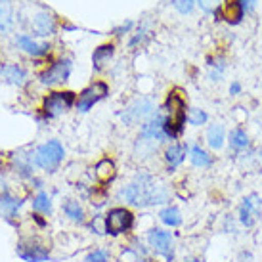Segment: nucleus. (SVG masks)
Instances as JSON below:
<instances>
[{"mask_svg": "<svg viewBox=\"0 0 262 262\" xmlns=\"http://www.w3.org/2000/svg\"><path fill=\"white\" fill-rule=\"evenodd\" d=\"M186 262H201L199 258H189V260H186Z\"/></svg>", "mask_w": 262, "mask_h": 262, "instance_id": "36", "label": "nucleus"}, {"mask_svg": "<svg viewBox=\"0 0 262 262\" xmlns=\"http://www.w3.org/2000/svg\"><path fill=\"white\" fill-rule=\"evenodd\" d=\"M222 17H226V21L235 25V23L241 21V17H243V10H241V0H224V4L216 10ZM214 12V14H216Z\"/></svg>", "mask_w": 262, "mask_h": 262, "instance_id": "18", "label": "nucleus"}, {"mask_svg": "<svg viewBox=\"0 0 262 262\" xmlns=\"http://www.w3.org/2000/svg\"><path fill=\"white\" fill-rule=\"evenodd\" d=\"M107 94H110V86L103 80H96L92 84H88L79 94V98H77V110L80 113H86L90 107H94L96 103L103 100Z\"/></svg>", "mask_w": 262, "mask_h": 262, "instance_id": "7", "label": "nucleus"}, {"mask_svg": "<svg viewBox=\"0 0 262 262\" xmlns=\"http://www.w3.org/2000/svg\"><path fill=\"white\" fill-rule=\"evenodd\" d=\"M132 27H134V23H132V21H126L124 25H121V27L113 29V33H115V35H124V33H128V31H130Z\"/></svg>", "mask_w": 262, "mask_h": 262, "instance_id": "34", "label": "nucleus"}, {"mask_svg": "<svg viewBox=\"0 0 262 262\" xmlns=\"http://www.w3.org/2000/svg\"><path fill=\"white\" fill-rule=\"evenodd\" d=\"M121 197L136 207L163 205L168 201V189L159 184L151 174H138L136 180L121 189Z\"/></svg>", "mask_w": 262, "mask_h": 262, "instance_id": "1", "label": "nucleus"}, {"mask_svg": "<svg viewBox=\"0 0 262 262\" xmlns=\"http://www.w3.org/2000/svg\"><path fill=\"white\" fill-rule=\"evenodd\" d=\"M17 255L27 262H44L50 258V249L37 239H27L17 243Z\"/></svg>", "mask_w": 262, "mask_h": 262, "instance_id": "11", "label": "nucleus"}, {"mask_svg": "<svg viewBox=\"0 0 262 262\" xmlns=\"http://www.w3.org/2000/svg\"><path fill=\"white\" fill-rule=\"evenodd\" d=\"M147 241H149V247H151L157 255L165 256L167 262H170L174 258V237H172L170 232L153 228L151 232H149V235H147Z\"/></svg>", "mask_w": 262, "mask_h": 262, "instance_id": "8", "label": "nucleus"}, {"mask_svg": "<svg viewBox=\"0 0 262 262\" xmlns=\"http://www.w3.org/2000/svg\"><path fill=\"white\" fill-rule=\"evenodd\" d=\"M75 100V92L71 90H61V92H52L44 98L42 102V113L44 117L48 119H54V117H59L67 113V111L73 107Z\"/></svg>", "mask_w": 262, "mask_h": 262, "instance_id": "4", "label": "nucleus"}, {"mask_svg": "<svg viewBox=\"0 0 262 262\" xmlns=\"http://www.w3.org/2000/svg\"><path fill=\"white\" fill-rule=\"evenodd\" d=\"M15 44L21 48L23 52H27L29 56H35V58H40V56H46L50 52V44L46 42H37L31 35H17L15 37Z\"/></svg>", "mask_w": 262, "mask_h": 262, "instance_id": "14", "label": "nucleus"}, {"mask_svg": "<svg viewBox=\"0 0 262 262\" xmlns=\"http://www.w3.org/2000/svg\"><path fill=\"white\" fill-rule=\"evenodd\" d=\"M153 111H155V103L149 98H136L134 102H130L124 107L121 119L124 124L132 126V124L146 123L149 117H153Z\"/></svg>", "mask_w": 262, "mask_h": 262, "instance_id": "5", "label": "nucleus"}, {"mask_svg": "<svg viewBox=\"0 0 262 262\" xmlns=\"http://www.w3.org/2000/svg\"><path fill=\"white\" fill-rule=\"evenodd\" d=\"M140 138L151 140V142H167V134H165V115L155 113L153 117H149L146 123L142 124L140 128Z\"/></svg>", "mask_w": 262, "mask_h": 262, "instance_id": "12", "label": "nucleus"}, {"mask_svg": "<svg viewBox=\"0 0 262 262\" xmlns=\"http://www.w3.org/2000/svg\"><path fill=\"white\" fill-rule=\"evenodd\" d=\"M193 4H195V0H172V6H174L182 15L189 14V12L193 10Z\"/></svg>", "mask_w": 262, "mask_h": 262, "instance_id": "30", "label": "nucleus"}, {"mask_svg": "<svg viewBox=\"0 0 262 262\" xmlns=\"http://www.w3.org/2000/svg\"><path fill=\"white\" fill-rule=\"evenodd\" d=\"M188 103L182 92L176 88L172 92H168L167 102H165V134L168 140H176L184 132L186 121H188Z\"/></svg>", "mask_w": 262, "mask_h": 262, "instance_id": "2", "label": "nucleus"}, {"mask_svg": "<svg viewBox=\"0 0 262 262\" xmlns=\"http://www.w3.org/2000/svg\"><path fill=\"white\" fill-rule=\"evenodd\" d=\"M0 79L8 84L23 86L25 80H27V73L17 63H4V66H0Z\"/></svg>", "mask_w": 262, "mask_h": 262, "instance_id": "15", "label": "nucleus"}, {"mask_svg": "<svg viewBox=\"0 0 262 262\" xmlns=\"http://www.w3.org/2000/svg\"><path fill=\"white\" fill-rule=\"evenodd\" d=\"M260 84H262V80H260Z\"/></svg>", "mask_w": 262, "mask_h": 262, "instance_id": "37", "label": "nucleus"}, {"mask_svg": "<svg viewBox=\"0 0 262 262\" xmlns=\"http://www.w3.org/2000/svg\"><path fill=\"white\" fill-rule=\"evenodd\" d=\"M63 212H66V216H69L73 222H82V220H84V209L80 207L79 201H66V203H63Z\"/></svg>", "mask_w": 262, "mask_h": 262, "instance_id": "26", "label": "nucleus"}, {"mask_svg": "<svg viewBox=\"0 0 262 262\" xmlns=\"http://www.w3.org/2000/svg\"><path fill=\"white\" fill-rule=\"evenodd\" d=\"M207 121H209V115H207L203 110L191 107V110L188 111V123L191 124V126H201V124H205Z\"/></svg>", "mask_w": 262, "mask_h": 262, "instance_id": "28", "label": "nucleus"}, {"mask_svg": "<svg viewBox=\"0 0 262 262\" xmlns=\"http://www.w3.org/2000/svg\"><path fill=\"white\" fill-rule=\"evenodd\" d=\"M12 23H14L12 0H0V33H8Z\"/></svg>", "mask_w": 262, "mask_h": 262, "instance_id": "21", "label": "nucleus"}, {"mask_svg": "<svg viewBox=\"0 0 262 262\" xmlns=\"http://www.w3.org/2000/svg\"><path fill=\"white\" fill-rule=\"evenodd\" d=\"M189 161L197 168H209L212 165V155L209 151H205L201 146H191V149H189Z\"/></svg>", "mask_w": 262, "mask_h": 262, "instance_id": "20", "label": "nucleus"}, {"mask_svg": "<svg viewBox=\"0 0 262 262\" xmlns=\"http://www.w3.org/2000/svg\"><path fill=\"white\" fill-rule=\"evenodd\" d=\"M262 212V201L260 197L253 193V195L245 197L239 205V222L245 228H253L256 224V220L260 219Z\"/></svg>", "mask_w": 262, "mask_h": 262, "instance_id": "10", "label": "nucleus"}, {"mask_svg": "<svg viewBox=\"0 0 262 262\" xmlns=\"http://www.w3.org/2000/svg\"><path fill=\"white\" fill-rule=\"evenodd\" d=\"M159 219H161V222L165 226H168V228H178V226L184 222V216L178 207H165V209L159 212Z\"/></svg>", "mask_w": 262, "mask_h": 262, "instance_id": "22", "label": "nucleus"}, {"mask_svg": "<svg viewBox=\"0 0 262 262\" xmlns=\"http://www.w3.org/2000/svg\"><path fill=\"white\" fill-rule=\"evenodd\" d=\"M56 17L50 14V12H38V14L33 15L31 19V33L35 37H48V35H54L56 33Z\"/></svg>", "mask_w": 262, "mask_h": 262, "instance_id": "13", "label": "nucleus"}, {"mask_svg": "<svg viewBox=\"0 0 262 262\" xmlns=\"http://www.w3.org/2000/svg\"><path fill=\"white\" fill-rule=\"evenodd\" d=\"M195 2L199 4V8H201L203 12H207V14L216 12V10L222 6V2H220V0H195Z\"/></svg>", "mask_w": 262, "mask_h": 262, "instance_id": "32", "label": "nucleus"}, {"mask_svg": "<svg viewBox=\"0 0 262 262\" xmlns=\"http://www.w3.org/2000/svg\"><path fill=\"white\" fill-rule=\"evenodd\" d=\"M33 209H35L37 212H42V214H50L52 212L50 195H48V193H44V191H40V193L33 199Z\"/></svg>", "mask_w": 262, "mask_h": 262, "instance_id": "27", "label": "nucleus"}, {"mask_svg": "<svg viewBox=\"0 0 262 262\" xmlns=\"http://www.w3.org/2000/svg\"><path fill=\"white\" fill-rule=\"evenodd\" d=\"M103 224H105V232L111 233V235H121V233H126L134 224V214H132L126 207H115L111 209L105 219H103Z\"/></svg>", "mask_w": 262, "mask_h": 262, "instance_id": "6", "label": "nucleus"}, {"mask_svg": "<svg viewBox=\"0 0 262 262\" xmlns=\"http://www.w3.org/2000/svg\"><path fill=\"white\" fill-rule=\"evenodd\" d=\"M255 8H256V0H241V10H243V14H253Z\"/></svg>", "mask_w": 262, "mask_h": 262, "instance_id": "33", "label": "nucleus"}, {"mask_svg": "<svg viewBox=\"0 0 262 262\" xmlns=\"http://www.w3.org/2000/svg\"><path fill=\"white\" fill-rule=\"evenodd\" d=\"M117 174L115 163L111 159H102L98 165H96V176L100 182H111Z\"/></svg>", "mask_w": 262, "mask_h": 262, "instance_id": "23", "label": "nucleus"}, {"mask_svg": "<svg viewBox=\"0 0 262 262\" xmlns=\"http://www.w3.org/2000/svg\"><path fill=\"white\" fill-rule=\"evenodd\" d=\"M113 54H115V44L113 42L100 44L94 50V54H92V67H94V71H102L103 67L111 61Z\"/></svg>", "mask_w": 262, "mask_h": 262, "instance_id": "17", "label": "nucleus"}, {"mask_svg": "<svg viewBox=\"0 0 262 262\" xmlns=\"http://www.w3.org/2000/svg\"><path fill=\"white\" fill-rule=\"evenodd\" d=\"M19 207H21V201H19V199H14V197H10L8 193L0 195V212L6 214L8 219H12Z\"/></svg>", "mask_w": 262, "mask_h": 262, "instance_id": "25", "label": "nucleus"}, {"mask_svg": "<svg viewBox=\"0 0 262 262\" xmlns=\"http://www.w3.org/2000/svg\"><path fill=\"white\" fill-rule=\"evenodd\" d=\"M188 155V144H170L165 149V161H167L168 170H176L182 165Z\"/></svg>", "mask_w": 262, "mask_h": 262, "instance_id": "16", "label": "nucleus"}, {"mask_svg": "<svg viewBox=\"0 0 262 262\" xmlns=\"http://www.w3.org/2000/svg\"><path fill=\"white\" fill-rule=\"evenodd\" d=\"M230 94H232V96L241 94V84H239V82H232V84H230Z\"/></svg>", "mask_w": 262, "mask_h": 262, "instance_id": "35", "label": "nucleus"}, {"mask_svg": "<svg viewBox=\"0 0 262 262\" xmlns=\"http://www.w3.org/2000/svg\"><path fill=\"white\" fill-rule=\"evenodd\" d=\"M211 67H212L211 80H220V79H222V75H224V69H226L224 59H216V61H212Z\"/></svg>", "mask_w": 262, "mask_h": 262, "instance_id": "31", "label": "nucleus"}, {"mask_svg": "<svg viewBox=\"0 0 262 262\" xmlns=\"http://www.w3.org/2000/svg\"><path fill=\"white\" fill-rule=\"evenodd\" d=\"M63 155H66V149L58 140H48L35 151V163L44 170L54 172L59 167V163L63 161Z\"/></svg>", "mask_w": 262, "mask_h": 262, "instance_id": "3", "label": "nucleus"}, {"mask_svg": "<svg viewBox=\"0 0 262 262\" xmlns=\"http://www.w3.org/2000/svg\"><path fill=\"white\" fill-rule=\"evenodd\" d=\"M230 147L232 149H237V151H241V149H247L249 147V134L243 128H233L232 132H230Z\"/></svg>", "mask_w": 262, "mask_h": 262, "instance_id": "24", "label": "nucleus"}, {"mask_svg": "<svg viewBox=\"0 0 262 262\" xmlns=\"http://www.w3.org/2000/svg\"><path fill=\"white\" fill-rule=\"evenodd\" d=\"M110 260V253L103 251V249H96L90 255L84 258V262H107Z\"/></svg>", "mask_w": 262, "mask_h": 262, "instance_id": "29", "label": "nucleus"}, {"mask_svg": "<svg viewBox=\"0 0 262 262\" xmlns=\"http://www.w3.org/2000/svg\"><path fill=\"white\" fill-rule=\"evenodd\" d=\"M224 140H226L224 126L220 123H214L207 128V144H209L211 149H214V151L222 149L224 147Z\"/></svg>", "mask_w": 262, "mask_h": 262, "instance_id": "19", "label": "nucleus"}, {"mask_svg": "<svg viewBox=\"0 0 262 262\" xmlns=\"http://www.w3.org/2000/svg\"><path fill=\"white\" fill-rule=\"evenodd\" d=\"M71 59H59L54 61L48 69H44L40 73V82L44 86H56V84H63L69 75H71Z\"/></svg>", "mask_w": 262, "mask_h": 262, "instance_id": "9", "label": "nucleus"}]
</instances>
